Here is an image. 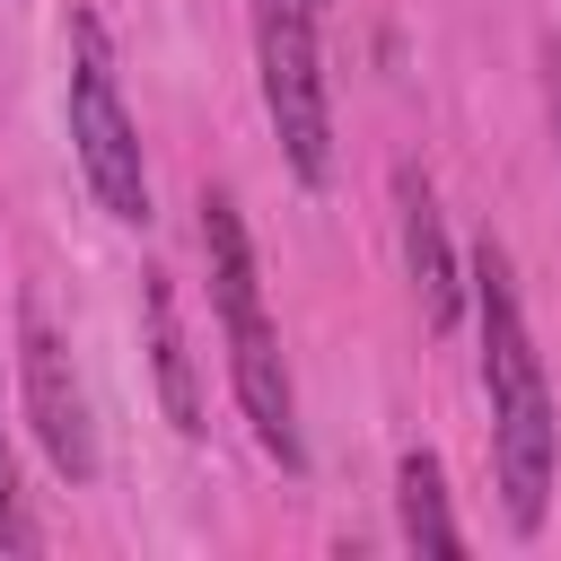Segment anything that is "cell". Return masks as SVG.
<instances>
[{
  "label": "cell",
  "mask_w": 561,
  "mask_h": 561,
  "mask_svg": "<svg viewBox=\"0 0 561 561\" xmlns=\"http://www.w3.org/2000/svg\"><path fill=\"white\" fill-rule=\"evenodd\" d=\"M394 228H403V280H412V298H421V324L447 333V324L465 316V263H456V245H447V219H438V193H430L421 167L394 175Z\"/></svg>",
  "instance_id": "obj_6"
},
{
  "label": "cell",
  "mask_w": 561,
  "mask_h": 561,
  "mask_svg": "<svg viewBox=\"0 0 561 561\" xmlns=\"http://www.w3.org/2000/svg\"><path fill=\"white\" fill-rule=\"evenodd\" d=\"M543 114H552V167H561V44H543Z\"/></svg>",
  "instance_id": "obj_10"
},
{
  "label": "cell",
  "mask_w": 561,
  "mask_h": 561,
  "mask_svg": "<svg viewBox=\"0 0 561 561\" xmlns=\"http://www.w3.org/2000/svg\"><path fill=\"white\" fill-rule=\"evenodd\" d=\"M26 543H35V526L18 508V456H9V421H0V552H26Z\"/></svg>",
  "instance_id": "obj_9"
},
{
  "label": "cell",
  "mask_w": 561,
  "mask_h": 561,
  "mask_svg": "<svg viewBox=\"0 0 561 561\" xmlns=\"http://www.w3.org/2000/svg\"><path fill=\"white\" fill-rule=\"evenodd\" d=\"M140 324H149V359H158V403L175 421V438H202V386H193V351L175 324V280L140 272Z\"/></svg>",
  "instance_id": "obj_7"
},
{
  "label": "cell",
  "mask_w": 561,
  "mask_h": 561,
  "mask_svg": "<svg viewBox=\"0 0 561 561\" xmlns=\"http://www.w3.org/2000/svg\"><path fill=\"white\" fill-rule=\"evenodd\" d=\"M465 289H473V324H482V394H491V473H500V508H508L517 535H535L543 508H552V473H561L552 377H543V351H535V333H526L517 272H508V254H500L491 237L473 245Z\"/></svg>",
  "instance_id": "obj_1"
},
{
  "label": "cell",
  "mask_w": 561,
  "mask_h": 561,
  "mask_svg": "<svg viewBox=\"0 0 561 561\" xmlns=\"http://www.w3.org/2000/svg\"><path fill=\"white\" fill-rule=\"evenodd\" d=\"M254 79L272 140L307 193L333 184V96H324V53H316V9L307 0H254Z\"/></svg>",
  "instance_id": "obj_4"
},
{
  "label": "cell",
  "mask_w": 561,
  "mask_h": 561,
  "mask_svg": "<svg viewBox=\"0 0 561 561\" xmlns=\"http://www.w3.org/2000/svg\"><path fill=\"white\" fill-rule=\"evenodd\" d=\"M70 158H79V175H88V193H96L105 219L149 228L140 123H131V105H123V88H114V44H105V26H96L88 9L70 18Z\"/></svg>",
  "instance_id": "obj_3"
},
{
  "label": "cell",
  "mask_w": 561,
  "mask_h": 561,
  "mask_svg": "<svg viewBox=\"0 0 561 561\" xmlns=\"http://www.w3.org/2000/svg\"><path fill=\"white\" fill-rule=\"evenodd\" d=\"M307 9H324V0H307Z\"/></svg>",
  "instance_id": "obj_11"
},
{
  "label": "cell",
  "mask_w": 561,
  "mask_h": 561,
  "mask_svg": "<svg viewBox=\"0 0 561 561\" xmlns=\"http://www.w3.org/2000/svg\"><path fill=\"white\" fill-rule=\"evenodd\" d=\"M394 517H403V543L412 552H465V526L447 508V465L430 447H412L394 465Z\"/></svg>",
  "instance_id": "obj_8"
},
{
  "label": "cell",
  "mask_w": 561,
  "mask_h": 561,
  "mask_svg": "<svg viewBox=\"0 0 561 561\" xmlns=\"http://www.w3.org/2000/svg\"><path fill=\"white\" fill-rule=\"evenodd\" d=\"M202 263H210V307H219L237 412H245L254 447H263L280 473H298V465H307L298 386H289V359H280V324H272V307H263V263H254L245 210H237L228 193H202Z\"/></svg>",
  "instance_id": "obj_2"
},
{
  "label": "cell",
  "mask_w": 561,
  "mask_h": 561,
  "mask_svg": "<svg viewBox=\"0 0 561 561\" xmlns=\"http://www.w3.org/2000/svg\"><path fill=\"white\" fill-rule=\"evenodd\" d=\"M18 394H26V430L53 456L61 482H96V421H88V386L70 368V342L44 324V307L18 316Z\"/></svg>",
  "instance_id": "obj_5"
}]
</instances>
